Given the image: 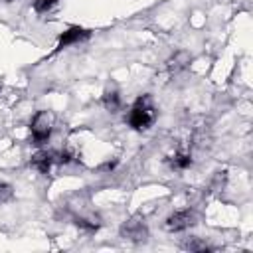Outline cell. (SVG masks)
<instances>
[{
    "mask_svg": "<svg viewBox=\"0 0 253 253\" xmlns=\"http://www.w3.org/2000/svg\"><path fill=\"white\" fill-rule=\"evenodd\" d=\"M55 162V158H53V152H47V150H40V152H36L34 156H32V166L36 168V170H40L42 174H47L49 170H51V164Z\"/></svg>",
    "mask_w": 253,
    "mask_h": 253,
    "instance_id": "obj_6",
    "label": "cell"
},
{
    "mask_svg": "<svg viewBox=\"0 0 253 253\" xmlns=\"http://www.w3.org/2000/svg\"><path fill=\"white\" fill-rule=\"evenodd\" d=\"M103 105H105L107 111L115 113V111L121 107V99H119V95H117L115 91H107V93L103 95Z\"/></svg>",
    "mask_w": 253,
    "mask_h": 253,
    "instance_id": "obj_8",
    "label": "cell"
},
{
    "mask_svg": "<svg viewBox=\"0 0 253 253\" xmlns=\"http://www.w3.org/2000/svg\"><path fill=\"white\" fill-rule=\"evenodd\" d=\"M30 130H32V140L34 144L42 146L49 140L51 136V130H53V115L49 111H40L34 119H32V125H30Z\"/></svg>",
    "mask_w": 253,
    "mask_h": 253,
    "instance_id": "obj_2",
    "label": "cell"
},
{
    "mask_svg": "<svg viewBox=\"0 0 253 253\" xmlns=\"http://www.w3.org/2000/svg\"><path fill=\"white\" fill-rule=\"evenodd\" d=\"M89 34H91L89 30L79 28V26H73V28H69L67 32H63V34L59 36V40H57V49H63V47H67V45H71V43H79V42L87 40Z\"/></svg>",
    "mask_w": 253,
    "mask_h": 253,
    "instance_id": "obj_5",
    "label": "cell"
},
{
    "mask_svg": "<svg viewBox=\"0 0 253 253\" xmlns=\"http://www.w3.org/2000/svg\"><path fill=\"white\" fill-rule=\"evenodd\" d=\"M10 198H12V186H10V184L0 182V204L8 202Z\"/></svg>",
    "mask_w": 253,
    "mask_h": 253,
    "instance_id": "obj_10",
    "label": "cell"
},
{
    "mask_svg": "<svg viewBox=\"0 0 253 253\" xmlns=\"http://www.w3.org/2000/svg\"><path fill=\"white\" fill-rule=\"evenodd\" d=\"M190 164H192V158H190V154H184V152H176L170 158V166L174 170H186Z\"/></svg>",
    "mask_w": 253,
    "mask_h": 253,
    "instance_id": "obj_7",
    "label": "cell"
},
{
    "mask_svg": "<svg viewBox=\"0 0 253 253\" xmlns=\"http://www.w3.org/2000/svg\"><path fill=\"white\" fill-rule=\"evenodd\" d=\"M121 235L125 239H130V241H144L148 231H146V225L140 217H132V219L125 221V225L121 227Z\"/></svg>",
    "mask_w": 253,
    "mask_h": 253,
    "instance_id": "obj_4",
    "label": "cell"
},
{
    "mask_svg": "<svg viewBox=\"0 0 253 253\" xmlns=\"http://www.w3.org/2000/svg\"><path fill=\"white\" fill-rule=\"evenodd\" d=\"M55 2H57V0H36V2H34V10L40 12V14H43V12L51 10V8L55 6Z\"/></svg>",
    "mask_w": 253,
    "mask_h": 253,
    "instance_id": "obj_9",
    "label": "cell"
},
{
    "mask_svg": "<svg viewBox=\"0 0 253 253\" xmlns=\"http://www.w3.org/2000/svg\"><path fill=\"white\" fill-rule=\"evenodd\" d=\"M196 223V215L194 211L190 210H182V211H174L172 215L166 217L164 221V229L170 231V233H176V231H184L188 227H192Z\"/></svg>",
    "mask_w": 253,
    "mask_h": 253,
    "instance_id": "obj_3",
    "label": "cell"
},
{
    "mask_svg": "<svg viewBox=\"0 0 253 253\" xmlns=\"http://www.w3.org/2000/svg\"><path fill=\"white\" fill-rule=\"evenodd\" d=\"M156 121V109L150 103V97H138L128 113V125L134 130H148Z\"/></svg>",
    "mask_w": 253,
    "mask_h": 253,
    "instance_id": "obj_1",
    "label": "cell"
},
{
    "mask_svg": "<svg viewBox=\"0 0 253 253\" xmlns=\"http://www.w3.org/2000/svg\"><path fill=\"white\" fill-rule=\"evenodd\" d=\"M190 251H210V247L206 245V243H198V241H192V243H188L186 245Z\"/></svg>",
    "mask_w": 253,
    "mask_h": 253,
    "instance_id": "obj_11",
    "label": "cell"
}]
</instances>
